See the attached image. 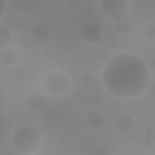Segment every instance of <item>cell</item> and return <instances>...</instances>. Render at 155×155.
<instances>
[{"instance_id":"obj_1","label":"cell","mask_w":155,"mask_h":155,"mask_svg":"<svg viewBox=\"0 0 155 155\" xmlns=\"http://www.w3.org/2000/svg\"><path fill=\"white\" fill-rule=\"evenodd\" d=\"M150 71L145 61L131 53H121L105 63L102 81L108 92L119 98H130L140 94L150 82Z\"/></svg>"},{"instance_id":"obj_2","label":"cell","mask_w":155,"mask_h":155,"mask_svg":"<svg viewBox=\"0 0 155 155\" xmlns=\"http://www.w3.org/2000/svg\"><path fill=\"white\" fill-rule=\"evenodd\" d=\"M41 137V130L31 125H24L15 130L12 137V143L19 153H31L40 147Z\"/></svg>"},{"instance_id":"obj_3","label":"cell","mask_w":155,"mask_h":155,"mask_svg":"<svg viewBox=\"0 0 155 155\" xmlns=\"http://www.w3.org/2000/svg\"><path fill=\"white\" fill-rule=\"evenodd\" d=\"M43 84L51 95L59 97L64 95L68 90L70 81L67 76L64 73L54 72L45 78Z\"/></svg>"},{"instance_id":"obj_4","label":"cell","mask_w":155,"mask_h":155,"mask_svg":"<svg viewBox=\"0 0 155 155\" xmlns=\"http://www.w3.org/2000/svg\"><path fill=\"white\" fill-rule=\"evenodd\" d=\"M99 3L101 10L110 21L128 13V3L125 0H101Z\"/></svg>"},{"instance_id":"obj_5","label":"cell","mask_w":155,"mask_h":155,"mask_svg":"<svg viewBox=\"0 0 155 155\" xmlns=\"http://www.w3.org/2000/svg\"><path fill=\"white\" fill-rule=\"evenodd\" d=\"M113 27L117 33L126 35L133 30L134 22L130 16L127 15H122L118 16L113 21Z\"/></svg>"},{"instance_id":"obj_6","label":"cell","mask_w":155,"mask_h":155,"mask_svg":"<svg viewBox=\"0 0 155 155\" xmlns=\"http://www.w3.org/2000/svg\"><path fill=\"white\" fill-rule=\"evenodd\" d=\"M31 39L39 43H42L47 41L50 36V30L45 24L37 23L33 25L29 31Z\"/></svg>"},{"instance_id":"obj_7","label":"cell","mask_w":155,"mask_h":155,"mask_svg":"<svg viewBox=\"0 0 155 155\" xmlns=\"http://www.w3.org/2000/svg\"><path fill=\"white\" fill-rule=\"evenodd\" d=\"M100 29L94 25H85L81 31V37L87 43L94 44L97 42L101 38Z\"/></svg>"},{"instance_id":"obj_8","label":"cell","mask_w":155,"mask_h":155,"mask_svg":"<svg viewBox=\"0 0 155 155\" xmlns=\"http://www.w3.org/2000/svg\"><path fill=\"white\" fill-rule=\"evenodd\" d=\"M27 104L33 110H41L46 106L47 99L42 93L34 92L27 97Z\"/></svg>"},{"instance_id":"obj_9","label":"cell","mask_w":155,"mask_h":155,"mask_svg":"<svg viewBox=\"0 0 155 155\" xmlns=\"http://www.w3.org/2000/svg\"><path fill=\"white\" fill-rule=\"evenodd\" d=\"M85 121L89 127L97 128L103 125L104 122V116L102 112L98 110H91L85 115Z\"/></svg>"},{"instance_id":"obj_10","label":"cell","mask_w":155,"mask_h":155,"mask_svg":"<svg viewBox=\"0 0 155 155\" xmlns=\"http://www.w3.org/2000/svg\"><path fill=\"white\" fill-rule=\"evenodd\" d=\"M19 58V55L18 51L12 47H7L2 50L0 53L1 61L8 66L15 65Z\"/></svg>"},{"instance_id":"obj_11","label":"cell","mask_w":155,"mask_h":155,"mask_svg":"<svg viewBox=\"0 0 155 155\" xmlns=\"http://www.w3.org/2000/svg\"><path fill=\"white\" fill-rule=\"evenodd\" d=\"M135 122L133 117L127 113L120 114L116 120V125L117 128L123 131H128L131 130Z\"/></svg>"},{"instance_id":"obj_12","label":"cell","mask_w":155,"mask_h":155,"mask_svg":"<svg viewBox=\"0 0 155 155\" xmlns=\"http://www.w3.org/2000/svg\"><path fill=\"white\" fill-rule=\"evenodd\" d=\"M142 36L145 39L152 42L155 39V26L154 24H148L142 29Z\"/></svg>"},{"instance_id":"obj_13","label":"cell","mask_w":155,"mask_h":155,"mask_svg":"<svg viewBox=\"0 0 155 155\" xmlns=\"http://www.w3.org/2000/svg\"><path fill=\"white\" fill-rule=\"evenodd\" d=\"M11 33L10 31L4 27H0V45H4L10 42Z\"/></svg>"},{"instance_id":"obj_14","label":"cell","mask_w":155,"mask_h":155,"mask_svg":"<svg viewBox=\"0 0 155 155\" xmlns=\"http://www.w3.org/2000/svg\"><path fill=\"white\" fill-rule=\"evenodd\" d=\"M94 76L91 73H84L81 76V81L85 85H92L94 82Z\"/></svg>"},{"instance_id":"obj_15","label":"cell","mask_w":155,"mask_h":155,"mask_svg":"<svg viewBox=\"0 0 155 155\" xmlns=\"http://www.w3.org/2000/svg\"><path fill=\"white\" fill-rule=\"evenodd\" d=\"M145 62V64L149 70H154L155 67V60L154 57L148 58Z\"/></svg>"},{"instance_id":"obj_16","label":"cell","mask_w":155,"mask_h":155,"mask_svg":"<svg viewBox=\"0 0 155 155\" xmlns=\"http://www.w3.org/2000/svg\"><path fill=\"white\" fill-rule=\"evenodd\" d=\"M5 1L4 0H1L0 1V15H1L5 9Z\"/></svg>"},{"instance_id":"obj_17","label":"cell","mask_w":155,"mask_h":155,"mask_svg":"<svg viewBox=\"0 0 155 155\" xmlns=\"http://www.w3.org/2000/svg\"><path fill=\"white\" fill-rule=\"evenodd\" d=\"M62 37H63V35L60 31H58L54 35V38L56 40H61L62 38Z\"/></svg>"}]
</instances>
